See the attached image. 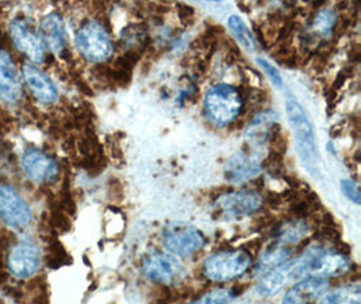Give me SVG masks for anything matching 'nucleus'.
I'll return each mask as SVG.
<instances>
[{"label":"nucleus","mask_w":361,"mask_h":304,"mask_svg":"<svg viewBox=\"0 0 361 304\" xmlns=\"http://www.w3.org/2000/svg\"><path fill=\"white\" fill-rule=\"evenodd\" d=\"M75 44L79 54L88 63L103 64L114 53V42L106 26L99 20H87L76 32Z\"/></svg>","instance_id":"nucleus-2"},{"label":"nucleus","mask_w":361,"mask_h":304,"mask_svg":"<svg viewBox=\"0 0 361 304\" xmlns=\"http://www.w3.org/2000/svg\"><path fill=\"white\" fill-rule=\"evenodd\" d=\"M310 233V226L303 218H294L283 224H276L274 229V240L279 245H295L305 240Z\"/></svg>","instance_id":"nucleus-18"},{"label":"nucleus","mask_w":361,"mask_h":304,"mask_svg":"<svg viewBox=\"0 0 361 304\" xmlns=\"http://www.w3.org/2000/svg\"><path fill=\"white\" fill-rule=\"evenodd\" d=\"M23 99L22 78L17 63L8 50L0 49V102L17 106Z\"/></svg>","instance_id":"nucleus-12"},{"label":"nucleus","mask_w":361,"mask_h":304,"mask_svg":"<svg viewBox=\"0 0 361 304\" xmlns=\"http://www.w3.org/2000/svg\"><path fill=\"white\" fill-rule=\"evenodd\" d=\"M252 256L247 250H222L206 258L203 274L214 283H229L247 273Z\"/></svg>","instance_id":"nucleus-3"},{"label":"nucleus","mask_w":361,"mask_h":304,"mask_svg":"<svg viewBox=\"0 0 361 304\" xmlns=\"http://www.w3.org/2000/svg\"><path fill=\"white\" fill-rule=\"evenodd\" d=\"M66 260H69V256L66 252V249L60 243H53L50 246L48 256H47V262L50 268H59L61 265L66 264Z\"/></svg>","instance_id":"nucleus-24"},{"label":"nucleus","mask_w":361,"mask_h":304,"mask_svg":"<svg viewBox=\"0 0 361 304\" xmlns=\"http://www.w3.org/2000/svg\"><path fill=\"white\" fill-rule=\"evenodd\" d=\"M228 25H229V29L231 30V32L234 34V37L244 45V48L250 50V51H256L257 50V44H256V39L253 37V32L247 29L245 22L240 16H229Z\"/></svg>","instance_id":"nucleus-22"},{"label":"nucleus","mask_w":361,"mask_h":304,"mask_svg":"<svg viewBox=\"0 0 361 304\" xmlns=\"http://www.w3.org/2000/svg\"><path fill=\"white\" fill-rule=\"evenodd\" d=\"M263 166L252 156L237 153L230 157L225 166V178L230 183H243L259 176Z\"/></svg>","instance_id":"nucleus-17"},{"label":"nucleus","mask_w":361,"mask_h":304,"mask_svg":"<svg viewBox=\"0 0 361 304\" xmlns=\"http://www.w3.org/2000/svg\"><path fill=\"white\" fill-rule=\"evenodd\" d=\"M207 1H222V0H207Z\"/></svg>","instance_id":"nucleus-27"},{"label":"nucleus","mask_w":361,"mask_h":304,"mask_svg":"<svg viewBox=\"0 0 361 304\" xmlns=\"http://www.w3.org/2000/svg\"><path fill=\"white\" fill-rule=\"evenodd\" d=\"M352 269V261L348 255L338 252H326L324 250L315 258L310 276H317L322 279L328 277H340Z\"/></svg>","instance_id":"nucleus-16"},{"label":"nucleus","mask_w":361,"mask_h":304,"mask_svg":"<svg viewBox=\"0 0 361 304\" xmlns=\"http://www.w3.org/2000/svg\"><path fill=\"white\" fill-rule=\"evenodd\" d=\"M10 38L14 48L23 54L30 63L42 64L47 59V49L41 39L39 32L34 29L32 22L26 18H16L10 25Z\"/></svg>","instance_id":"nucleus-7"},{"label":"nucleus","mask_w":361,"mask_h":304,"mask_svg":"<svg viewBox=\"0 0 361 304\" xmlns=\"http://www.w3.org/2000/svg\"><path fill=\"white\" fill-rule=\"evenodd\" d=\"M142 271L149 280L165 287L176 286L185 277V269L178 257L161 252H154L145 257Z\"/></svg>","instance_id":"nucleus-8"},{"label":"nucleus","mask_w":361,"mask_h":304,"mask_svg":"<svg viewBox=\"0 0 361 304\" xmlns=\"http://www.w3.org/2000/svg\"><path fill=\"white\" fill-rule=\"evenodd\" d=\"M42 262L39 246L32 240L17 241L11 245L6 260V268L16 279L25 280L38 272Z\"/></svg>","instance_id":"nucleus-9"},{"label":"nucleus","mask_w":361,"mask_h":304,"mask_svg":"<svg viewBox=\"0 0 361 304\" xmlns=\"http://www.w3.org/2000/svg\"><path fill=\"white\" fill-rule=\"evenodd\" d=\"M329 291V283L322 279L312 276L302 279L294 283V286L287 291L283 298L284 303H310L321 300V298Z\"/></svg>","instance_id":"nucleus-15"},{"label":"nucleus","mask_w":361,"mask_h":304,"mask_svg":"<svg viewBox=\"0 0 361 304\" xmlns=\"http://www.w3.org/2000/svg\"><path fill=\"white\" fill-rule=\"evenodd\" d=\"M240 295V292H237L235 289H213L209 293H206L203 298L199 299L200 303H229L231 300H234L237 296Z\"/></svg>","instance_id":"nucleus-23"},{"label":"nucleus","mask_w":361,"mask_h":304,"mask_svg":"<svg viewBox=\"0 0 361 304\" xmlns=\"http://www.w3.org/2000/svg\"><path fill=\"white\" fill-rule=\"evenodd\" d=\"M263 205L262 193L253 190H245L219 195L214 202V208L219 219L235 221L257 214Z\"/></svg>","instance_id":"nucleus-5"},{"label":"nucleus","mask_w":361,"mask_h":304,"mask_svg":"<svg viewBox=\"0 0 361 304\" xmlns=\"http://www.w3.org/2000/svg\"><path fill=\"white\" fill-rule=\"evenodd\" d=\"M338 25V16L334 10H321L312 19V32L318 38H329L336 32Z\"/></svg>","instance_id":"nucleus-20"},{"label":"nucleus","mask_w":361,"mask_h":304,"mask_svg":"<svg viewBox=\"0 0 361 304\" xmlns=\"http://www.w3.org/2000/svg\"><path fill=\"white\" fill-rule=\"evenodd\" d=\"M22 79L35 102H38L42 106H51L57 103L59 91L54 83L50 80L49 76L37 65H34L33 63L23 65Z\"/></svg>","instance_id":"nucleus-13"},{"label":"nucleus","mask_w":361,"mask_h":304,"mask_svg":"<svg viewBox=\"0 0 361 304\" xmlns=\"http://www.w3.org/2000/svg\"><path fill=\"white\" fill-rule=\"evenodd\" d=\"M287 115L290 123L295 131L296 142L302 160L305 162L306 168L312 172V175H317V145H315V134L312 130V122L305 111V109L299 104V102L288 97L286 103Z\"/></svg>","instance_id":"nucleus-4"},{"label":"nucleus","mask_w":361,"mask_h":304,"mask_svg":"<svg viewBox=\"0 0 361 304\" xmlns=\"http://www.w3.org/2000/svg\"><path fill=\"white\" fill-rule=\"evenodd\" d=\"M243 109V94L234 85L225 83L212 87L203 100L204 116L215 128H226L235 122Z\"/></svg>","instance_id":"nucleus-1"},{"label":"nucleus","mask_w":361,"mask_h":304,"mask_svg":"<svg viewBox=\"0 0 361 304\" xmlns=\"http://www.w3.org/2000/svg\"><path fill=\"white\" fill-rule=\"evenodd\" d=\"M0 218L13 230H25L32 224L33 215L27 203L7 184L0 183Z\"/></svg>","instance_id":"nucleus-11"},{"label":"nucleus","mask_w":361,"mask_h":304,"mask_svg":"<svg viewBox=\"0 0 361 304\" xmlns=\"http://www.w3.org/2000/svg\"><path fill=\"white\" fill-rule=\"evenodd\" d=\"M257 64L262 66V69L265 72V75L269 78V80L272 81L278 88L283 87V79L280 76L279 71L275 68V65L268 63L264 59H257Z\"/></svg>","instance_id":"nucleus-26"},{"label":"nucleus","mask_w":361,"mask_h":304,"mask_svg":"<svg viewBox=\"0 0 361 304\" xmlns=\"http://www.w3.org/2000/svg\"><path fill=\"white\" fill-rule=\"evenodd\" d=\"M38 32L48 51L60 57L66 56L68 53V37L61 16L57 13H50L44 16Z\"/></svg>","instance_id":"nucleus-14"},{"label":"nucleus","mask_w":361,"mask_h":304,"mask_svg":"<svg viewBox=\"0 0 361 304\" xmlns=\"http://www.w3.org/2000/svg\"><path fill=\"white\" fill-rule=\"evenodd\" d=\"M293 256V250L286 246V245H279L275 243L274 246L267 248L263 252V255L257 260L255 265V274L256 276H264L267 273L276 269L286 264Z\"/></svg>","instance_id":"nucleus-19"},{"label":"nucleus","mask_w":361,"mask_h":304,"mask_svg":"<svg viewBox=\"0 0 361 304\" xmlns=\"http://www.w3.org/2000/svg\"><path fill=\"white\" fill-rule=\"evenodd\" d=\"M22 168L27 178L37 186H49L60 176V165L48 153L30 147L22 156Z\"/></svg>","instance_id":"nucleus-10"},{"label":"nucleus","mask_w":361,"mask_h":304,"mask_svg":"<svg viewBox=\"0 0 361 304\" xmlns=\"http://www.w3.org/2000/svg\"><path fill=\"white\" fill-rule=\"evenodd\" d=\"M341 190H343L345 196H346L350 202H353V203L357 205V206L360 205L361 195L360 191H359V187H357L356 183H353V181L349 180V178H344V180L341 181Z\"/></svg>","instance_id":"nucleus-25"},{"label":"nucleus","mask_w":361,"mask_h":304,"mask_svg":"<svg viewBox=\"0 0 361 304\" xmlns=\"http://www.w3.org/2000/svg\"><path fill=\"white\" fill-rule=\"evenodd\" d=\"M360 286H346L341 288L326 292L322 298V303H360Z\"/></svg>","instance_id":"nucleus-21"},{"label":"nucleus","mask_w":361,"mask_h":304,"mask_svg":"<svg viewBox=\"0 0 361 304\" xmlns=\"http://www.w3.org/2000/svg\"><path fill=\"white\" fill-rule=\"evenodd\" d=\"M163 245L173 256L191 257L204 248L206 237L194 226L171 224L164 229Z\"/></svg>","instance_id":"nucleus-6"}]
</instances>
